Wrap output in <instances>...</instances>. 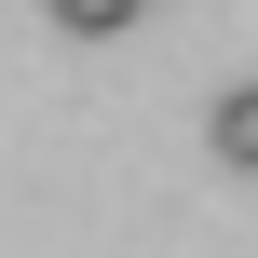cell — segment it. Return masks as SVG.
I'll return each mask as SVG.
<instances>
[{
  "mask_svg": "<svg viewBox=\"0 0 258 258\" xmlns=\"http://www.w3.org/2000/svg\"><path fill=\"white\" fill-rule=\"evenodd\" d=\"M41 14H54V27H68V41H109V27H136V14H150V0H41Z\"/></svg>",
  "mask_w": 258,
  "mask_h": 258,
  "instance_id": "7a4b0ae2",
  "label": "cell"
},
{
  "mask_svg": "<svg viewBox=\"0 0 258 258\" xmlns=\"http://www.w3.org/2000/svg\"><path fill=\"white\" fill-rule=\"evenodd\" d=\"M204 136H218V163H245V177H258V82H231V95L204 109Z\"/></svg>",
  "mask_w": 258,
  "mask_h": 258,
  "instance_id": "6da1fadb",
  "label": "cell"
}]
</instances>
